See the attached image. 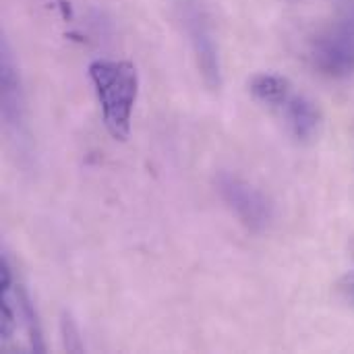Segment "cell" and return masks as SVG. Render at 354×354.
<instances>
[{"label":"cell","mask_w":354,"mask_h":354,"mask_svg":"<svg viewBox=\"0 0 354 354\" xmlns=\"http://www.w3.org/2000/svg\"><path fill=\"white\" fill-rule=\"evenodd\" d=\"M89 79L108 133L116 141H127L139 93V75L135 64L127 60H93L89 64Z\"/></svg>","instance_id":"6da1fadb"},{"label":"cell","mask_w":354,"mask_h":354,"mask_svg":"<svg viewBox=\"0 0 354 354\" xmlns=\"http://www.w3.org/2000/svg\"><path fill=\"white\" fill-rule=\"evenodd\" d=\"M313 66L328 77H348L354 73V0L313 37L309 50Z\"/></svg>","instance_id":"7a4b0ae2"},{"label":"cell","mask_w":354,"mask_h":354,"mask_svg":"<svg viewBox=\"0 0 354 354\" xmlns=\"http://www.w3.org/2000/svg\"><path fill=\"white\" fill-rule=\"evenodd\" d=\"M216 189L226 203V207L236 216V220L251 232H263L272 218L274 209L270 199L251 183L245 178L230 174V172H220L216 176Z\"/></svg>","instance_id":"3957f363"},{"label":"cell","mask_w":354,"mask_h":354,"mask_svg":"<svg viewBox=\"0 0 354 354\" xmlns=\"http://www.w3.org/2000/svg\"><path fill=\"white\" fill-rule=\"evenodd\" d=\"M180 8V21L185 25V31L189 35L195 62L199 68V75L203 83L209 89H220L222 85V71H220V56L216 48V39L205 15V8L201 0H183L178 4Z\"/></svg>","instance_id":"277c9868"},{"label":"cell","mask_w":354,"mask_h":354,"mask_svg":"<svg viewBox=\"0 0 354 354\" xmlns=\"http://www.w3.org/2000/svg\"><path fill=\"white\" fill-rule=\"evenodd\" d=\"M0 97H2V116L8 127H19L23 122V89L17 75V66L12 60V54L2 44V60H0Z\"/></svg>","instance_id":"5b68a950"},{"label":"cell","mask_w":354,"mask_h":354,"mask_svg":"<svg viewBox=\"0 0 354 354\" xmlns=\"http://www.w3.org/2000/svg\"><path fill=\"white\" fill-rule=\"evenodd\" d=\"M284 106L295 137L301 141H311L319 133V124H322V114L315 102L309 100L307 95H290V100Z\"/></svg>","instance_id":"8992f818"},{"label":"cell","mask_w":354,"mask_h":354,"mask_svg":"<svg viewBox=\"0 0 354 354\" xmlns=\"http://www.w3.org/2000/svg\"><path fill=\"white\" fill-rule=\"evenodd\" d=\"M249 91L253 93L255 100L270 104V106H282L290 100L292 95V85L286 77L282 75H257L249 81Z\"/></svg>","instance_id":"52a82bcc"},{"label":"cell","mask_w":354,"mask_h":354,"mask_svg":"<svg viewBox=\"0 0 354 354\" xmlns=\"http://www.w3.org/2000/svg\"><path fill=\"white\" fill-rule=\"evenodd\" d=\"M15 305H17V315L21 317L23 326H25V332L29 336V342H31V348L35 353H44L46 346H44V340H41V330H39V322H37V313L31 305V299L27 297V292L15 284Z\"/></svg>","instance_id":"ba28073f"},{"label":"cell","mask_w":354,"mask_h":354,"mask_svg":"<svg viewBox=\"0 0 354 354\" xmlns=\"http://www.w3.org/2000/svg\"><path fill=\"white\" fill-rule=\"evenodd\" d=\"M60 332H62V344L68 353H81L83 351V342L79 338V332H77V326L75 322L64 315L62 322H60Z\"/></svg>","instance_id":"9c48e42d"},{"label":"cell","mask_w":354,"mask_h":354,"mask_svg":"<svg viewBox=\"0 0 354 354\" xmlns=\"http://www.w3.org/2000/svg\"><path fill=\"white\" fill-rule=\"evenodd\" d=\"M351 295L354 297V276H353V282H351Z\"/></svg>","instance_id":"30bf717a"}]
</instances>
